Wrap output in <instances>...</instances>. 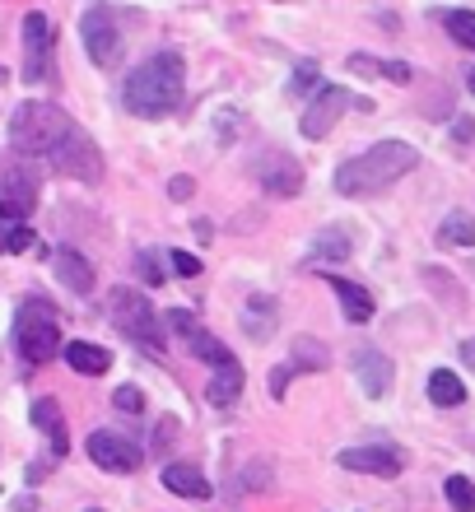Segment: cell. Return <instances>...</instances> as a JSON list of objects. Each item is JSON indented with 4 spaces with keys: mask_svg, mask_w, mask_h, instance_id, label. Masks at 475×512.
I'll return each mask as SVG.
<instances>
[{
    "mask_svg": "<svg viewBox=\"0 0 475 512\" xmlns=\"http://www.w3.org/2000/svg\"><path fill=\"white\" fill-rule=\"evenodd\" d=\"M415 163H420V154H415L406 140H378V145H368L364 154H354V159L340 163L336 168V191L340 196H350V201H359V196H378V191L396 187Z\"/></svg>",
    "mask_w": 475,
    "mask_h": 512,
    "instance_id": "cell-1",
    "label": "cell"
},
{
    "mask_svg": "<svg viewBox=\"0 0 475 512\" xmlns=\"http://www.w3.org/2000/svg\"><path fill=\"white\" fill-rule=\"evenodd\" d=\"M182 84H187L182 56L159 52L126 75L122 103H126V112H136V117H168V112L182 103Z\"/></svg>",
    "mask_w": 475,
    "mask_h": 512,
    "instance_id": "cell-2",
    "label": "cell"
},
{
    "mask_svg": "<svg viewBox=\"0 0 475 512\" xmlns=\"http://www.w3.org/2000/svg\"><path fill=\"white\" fill-rule=\"evenodd\" d=\"M70 131H75V122H70L56 103H42V98L24 103V108L14 112V122H10L14 149H19V154H38V159H52V149L61 145Z\"/></svg>",
    "mask_w": 475,
    "mask_h": 512,
    "instance_id": "cell-3",
    "label": "cell"
},
{
    "mask_svg": "<svg viewBox=\"0 0 475 512\" xmlns=\"http://www.w3.org/2000/svg\"><path fill=\"white\" fill-rule=\"evenodd\" d=\"M14 345L28 364H47L66 350L61 345V317L47 298H24L19 303V317H14Z\"/></svg>",
    "mask_w": 475,
    "mask_h": 512,
    "instance_id": "cell-4",
    "label": "cell"
},
{
    "mask_svg": "<svg viewBox=\"0 0 475 512\" xmlns=\"http://www.w3.org/2000/svg\"><path fill=\"white\" fill-rule=\"evenodd\" d=\"M108 303H112V322H117V331L126 340L163 354V322H159V312L150 308V298L140 294V289H131V284H122V289H112Z\"/></svg>",
    "mask_w": 475,
    "mask_h": 512,
    "instance_id": "cell-5",
    "label": "cell"
},
{
    "mask_svg": "<svg viewBox=\"0 0 475 512\" xmlns=\"http://www.w3.org/2000/svg\"><path fill=\"white\" fill-rule=\"evenodd\" d=\"M80 38H84V52L94 66H117L122 56V28H117V14L108 5H89L80 19Z\"/></svg>",
    "mask_w": 475,
    "mask_h": 512,
    "instance_id": "cell-6",
    "label": "cell"
},
{
    "mask_svg": "<svg viewBox=\"0 0 475 512\" xmlns=\"http://www.w3.org/2000/svg\"><path fill=\"white\" fill-rule=\"evenodd\" d=\"M52 168L56 173H66V177H75V182H89V187H94L98 177H103V154H98L94 140L75 126V131L52 149Z\"/></svg>",
    "mask_w": 475,
    "mask_h": 512,
    "instance_id": "cell-7",
    "label": "cell"
},
{
    "mask_svg": "<svg viewBox=\"0 0 475 512\" xmlns=\"http://www.w3.org/2000/svg\"><path fill=\"white\" fill-rule=\"evenodd\" d=\"M163 322H168V326H173V331H177V336L187 340V350L196 354V359H201V364H210V368H229V364H233L229 345H224V340H219L215 331H205V326L196 322V317H191V312L173 308V312H168V317H163Z\"/></svg>",
    "mask_w": 475,
    "mask_h": 512,
    "instance_id": "cell-8",
    "label": "cell"
},
{
    "mask_svg": "<svg viewBox=\"0 0 475 512\" xmlns=\"http://www.w3.org/2000/svg\"><path fill=\"white\" fill-rule=\"evenodd\" d=\"M84 452H89V461H94L98 471H112V475H131L140 466V447L126 443L122 433H108V429L89 433Z\"/></svg>",
    "mask_w": 475,
    "mask_h": 512,
    "instance_id": "cell-9",
    "label": "cell"
},
{
    "mask_svg": "<svg viewBox=\"0 0 475 512\" xmlns=\"http://www.w3.org/2000/svg\"><path fill=\"white\" fill-rule=\"evenodd\" d=\"M0 201L10 210V219H24L38 205V173L28 163L0 159Z\"/></svg>",
    "mask_w": 475,
    "mask_h": 512,
    "instance_id": "cell-10",
    "label": "cell"
},
{
    "mask_svg": "<svg viewBox=\"0 0 475 512\" xmlns=\"http://www.w3.org/2000/svg\"><path fill=\"white\" fill-rule=\"evenodd\" d=\"M350 89H336V84H326V89H317V98L308 103V112H303V135L308 140H326V135L336 131V122L345 117V108H350Z\"/></svg>",
    "mask_w": 475,
    "mask_h": 512,
    "instance_id": "cell-11",
    "label": "cell"
},
{
    "mask_svg": "<svg viewBox=\"0 0 475 512\" xmlns=\"http://www.w3.org/2000/svg\"><path fill=\"white\" fill-rule=\"evenodd\" d=\"M52 42H56V24L42 10L24 14V80H42L47 61H52Z\"/></svg>",
    "mask_w": 475,
    "mask_h": 512,
    "instance_id": "cell-12",
    "label": "cell"
},
{
    "mask_svg": "<svg viewBox=\"0 0 475 512\" xmlns=\"http://www.w3.org/2000/svg\"><path fill=\"white\" fill-rule=\"evenodd\" d=\"M252 173H257V182L271 191V196H299V191H303L299 159H289V154H280V149L261 154V159L252 163Z\"/></svg>",
    "mask_w": 475,
    "mask_h": 512,
    "instance_id": "cell-13",
    "label": "cell"
},
{
    "mask_svg": "<svg viewBox=\"0 0 475 512\" xmlns=\"http://www.w3.org/2000/svg\"><path fill=\"white\" fill-rule=\"evenodd\" d=\"M340 471L396 480V475H401V452H396V447H345V452H340Z\"/></svg>",
    "mask_w": 475,
    "mask_h": 512,
    "instance_id": "cell-14",
    "label": "cell"
},
{
    "mask_svg": "<svg viewBox=\"0 0 475 512\" xmlns=\"http://www.w3.org/2000/svg\"><path fill=\"white\" fill-rule=\"evenodd\" d=\"M354 378L373 401H382L392 391V359L382 350H354Z\"/></svg>",
    "mask_w": 475,
    "mask_h": 512,
    "instance_id": "cell-15",
    "label": "cell"
},
{
    "mask_svg": "<svg viewBox=\"0 0 475 512\" xmlns=\"http://www.w3.org/2000/svg\"><path fill=\"white\" fill-rule=\"evenodd\" d=\"M52 270H56V280L66 284L70 294H89V289H94V266H89L75 247H56V252H52Z\"/></svg>",
    "mask_w": 475,
    "mask_h": 512,
    "instance_id": "cell-16",
    "label": "cell"
},
{
    "mask_svg": "<svg viewBox=\"0 0 475 512\" xmlns=\"http://www.w3.org/2000/svg\"><path fill=\"white\" fill-rule=\"evenodd\" d=\"M331 294L340 298V308H345V322L350 326H364L368 317H373V294H368L364 284H354V280H340V275H331Z\"/></svg>",
    "mask_w": 475,
    "mask_h": 512,
    "instance_id": "cell-17",
    "label": "cell"
},
{
    "mask_svg": "<svg viewBox=\"0 0 475 512\" xmlns=\"http://www.w3.org/2000/svg\"><path fill=\"white\" fill-rule=\"evenodd\" d=\"M163 489H168V494H182V499H210V494H215L210 480H205L196 466H182V461L163 466Z\"/></svg>",
    "mask_w": 475,
    "mask_h": 512,
    "instance_id": "cell-18",
    "label": "cell"
},
{
    "mask_svg": "<svg viewBox=\"0 0 475 512\" xmlns=\"http://www.w3.org/2000/svg\"><path fill=\"white\" fill-rule=\"evenodd\" d=\"M61 354H66V364L75 368V373H84V378H103L112 368V354L103 350V345H89V340H70Z\"/></svg>",
    "mask_w": 475,
    "mask_h": 512,
    "instance_id": "cell-19",
    "label": "cell"
},
{
    "mask_svg": "<svg viewBox=\"0 0 475 512\" xmlns=\"http://www.w3.org/2000/svg\"><path fill=\"white\" fill-rule=\"evenodd\" d=\"M33 424L52 438V452H66V419H61V405H56L52 396H38V401H33Z\"/></svg>",
    "mask_w": 475,
    "mask_h": 512,
    "instance_id": "cell-20",
    "label": "cell"
},
{
    "mask_svg": "<svg viewBox=\"0 0 475 512\" xmlns=\"http://www.w3.org/2000/svg\"><path fill=\"white\" fill-rule=\"evenodd\" d=\"M238 396H243V368H238V364L219 368L215 378H210V387H205V401L219 405V410H229Z\"/></svg>",
    "mask_w": 475,
    "mask_h": 512,
    "instance_id": "cell-21",
    "label": "cell"
},
{
    "mask_svg": "<svg viewBox=\"0 0 475 512\" xmlns=\"http://www.w3.org/2000/svg\"><path fill=\"white\" fill-rule=\"evenodd\" d=\"M289 368H294V373H322V368H331V354H326L322 340L299 336L294 350H289Z\"/></svg>",
    "mask_w": 475,
    "mask_h": 512,
    "instance_id": "cell-22",
    "label": "cell"
},
{
    "mask_svg": "<svg viewBox=\"0 0 475 512\" xmlns=\"http://www.w3.org/2000/svg\"><path fill=\"white\" fill-rule=\"evenodd\" d=\"M438 243L443 247H475V215L471 210H452L438 229Z\"/></svg>",
    "mask_w": 475,
    "mask_h": 512,
    "instance_id": "cell-23",
    "label": "cell"
},
{
    "mask_svg": "<svg viewBox=\"0 0 475 512\" xmlns=\"http://www.w3.org/2000/svg\"><path fill=\"white\" fill-rule=\"evenodd\" d=\"M429 401L443 405V410H452V405L466 401V387L457 373H448V368H438V373H429Z\"/></svg>",
    "mask_w": 475,
    "mask_h": 512,
    "instance_id": "cell-24",
    "label": "cell"
},
{
    "mask_svg": "<svg viewBox=\"0 0 475 512\" xmlns=\"http://www.w3.org/2000/svg\"><path fill=\"white\" fill-rule=\"evenodd\" d=\"M438 24L448 28L452 42H462L466 52H475V10H443L438 14Z\"/></svg>",
    "mask_w": 475,
    "mask_h": 512,
    "instance_id": "cell-25",
    "label": "cell"
},
{
    "mask_svg": "<svg viewBox=\"0 0 475 512\" xmlns=\"http://www.w3.org/2000/svg\"><path fill=\"white\" fill-rule=\"evenodd\" d=\"M443 494H448V503H452L457 512H475V485L466 480V475H448Z\"/></svg>",
    "mask_w": 475,
    "mask_h": 512,
    "instance_id": "cell-26",
    "label": "cell"
},
{
    "mask_svg": "<svg viewBox=\"0 0 475 512\" xmlns=\"http://www.w3.org/2000/svg\"><path fill=\"white\" fill-rule=\"evenodd\" d=\"M243 331H247L252 340H266V336H271V331H275V326H271V303H266V312H261V317H257V308H247Z\"/></svg>",
    "mask_w": 475,
    "mask_h": 512,
    "instance_id": "cell-27",
    "label": "cell"
},
{
    "mask_svg": "<svg viewBox=\"0 0 475 512\" xmlns=\"http://www.w3.org/2000/svg\"><path fill=\"white\" fill-rule=\"evenodd\" d=\"M112 405H117L122 415H140V410H145V396H140L136 387H117L112 391Z\"/></svg>",
    "mask_w": 475,
    "mask_h": 512,
    "instance_id": "cell-28",
    "label": "cell"
},
{
    "mask_svg": "<svg viewBox=\"0 0 475 512\" xmlns=\"http://www.w3.org/2000/svg\"><path fill=\"white\" fill-rule=\"evenodd\" d=\"M308 89H317V66H313V61H303V66L294 70V80H289V94H294V98H303Z\"/></svg>",
    "mask_w": 475,
    "mask_h": 512,
    "instance_id": "cell-29",
    "label": "cell"
},
{
    "mask_svg": "<svg viewBox=\"0 0 475 512\" xmlns=\"http://www.w3.org/2000/svg\"><path fill=\"white\" fill-rule=\"evenodd\" d=\"M326 252L336 256V261H340V256H350V238H345V233H331V238H326V233H322V238H317V252H313V256H326Z\"/></svg>",
    "mask_w": 475,
    "mask_h": 512,
    "instance_id": "cell-30",
    "label": "cell"
},
{
    "mask_svg": "<svg viewBox=\"0 0 475 512\" xmlns=\"http://www.w3.org/2000/svg\"><path fill=\"white\" fill-rule=\"evenodd\" d=\"M0 247L5 252H28V247H38V238L28 229H10V233H0Z\"/></svg>",
    "mask_w": 475,
    "mask_h": 512,
    "instance_id": "cell-31",
    "label": "cell"
},
{
    "mask_svg": "<svg viewBox=\"0 0 475 512\" xmlns=\"http://www.w3.org/2000/svg\"><path fill=\"white\" fill-rule=\"evenodd\" d=\"M378 75H387L392 84H410V66H406V61H378Z\"/></svg>",
    "mask_w": 475,
    "mask_h": 512,
    "instance_id": "cell-32",
    "label": "cell"
},
{
    "mask_svg": "<svg viewBox=\"0 0 475 512\" xmlns=\"http://www.w3.org/2000/svg\"><path fill=\"white\" fill-rule=\"evenodd\" d=\"M136 270L145 275V284H163V270H159V261H154L150 252H140V256H136Z\"/></svg>",
    "mask_w": 475,
    "mask_h": 512,
    "instance_id": "cell-33",
    "label": "cell"
},
{
    "mask_svg": "<svg viewBox=\"0 0 475 512\" xmlns=\"http://www.w3.org/2000/svg\"><path fill=\"white\" fill-rule=\"evenodd\" d=\"M173 270L177 275H201V261H196L191 252H173Z\"/></svg>",
    "mask_w": 475,
    "mask_h": 512,
    "instance_id": "cell-34",
    "label": "cell"
},
{
    "mask_svg": "<svg viewBox=\"0 0 475 512\" xmlns=\"http://www.w3.org/2000/svg\"><path fill=\"white\" fill-rule=\"evenodd\" d=\"M191 191H196V182H191V177H173V182H168V196H173V201H187Z\"/></svg>",
    "mask_w": 475,
    "mask_h": 512,
    "instance_id": "cell-35",
    "label": "cell"
},
{
    "mask_svg": "<svg viewBox=\"0 0 475 512\" xmlns=\"http://www.w3.org/2000/svg\"><path fill=\"white\" fill-rule=\"evenodd\" d=\"M350 70H359V75H373V70H378V56L354 52V56H350Z\"/></svg>",
    "mask_w": 475,
    "mask_h": 512,
    "instance_id": "cell-36",
    "label": "cell"
},
{
    "mask_svg": "<svg viewBox=\"0 0 475 512\" xmlns=\"http://www.w3.org/2000/svg\"><path fill=\"white\" fill-rule=\"evenodd\" d=\"M452 131H457V140H462V145H471V135H475V126H471V122H466V117H462V122H457V126H452Z\"/></svg>",
    "mask_w": 475,
    "mask_h": 512,
    "instance_id": "cell-37",
    "label": "cell"
},
{
    "mask_svg": "<svg viewBox=\"0 0 475 512\" xmlns=\"http://www.w3.org/2000/svg\"><path fill=\"white\" fill-rule=\"evenodd\" d=\"M462 354H466V359H471V368H475V340H466V345H462Z\"/></svg>",
    "mask_w": 475,
    "mask_h": 512,
    "instance_id": "cell-38",
    "label": "cell"
},
{
    "mask_svg": "<svg viewBox=\"0 0 475 512\" xmlns=\"http://www.w3.org/2000/svg\"><path fill=\"white\" fill-rule=\"evenodd\" d=\"M466 84H471V94H475V66H471V75H466Z\"/></svg>",
    "mask_w": 475,
    "mask_h": 512,
    "instance_id": "cell-39",
    "label": "cell"
},
{
    "mask_svg": "<svg viewBox=\"0 0 475 512\" xmlns=\"http://www.w3.org/2000/svg\"><path fill=\"white\" fill-rule=\"evenodd\" d=\"M0 219H10V210H5V201H0Z\"/></svg>",
    "mask_w": 475,
    "mask_h": 512,
    "instance_id": "cell-40",
    "label": "cell"
},
{
    "mask_svg": "<svg viewBox=\"0 0 475 512\" xmlns=\"http://www.w3.org/2000/svg\"><path fill=\"white\" fill-rule=\"evenodd\" d=\"M89 512H103V508H89Z\"/></svg>",
    "mask_w": 475,
    "mask_h": 512,
    "instance_id": "cell-41",
    "label": "cell"
}]
</instances>
